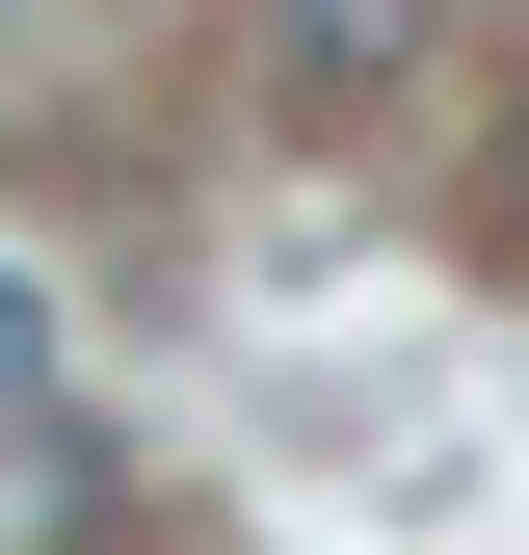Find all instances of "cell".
Listing matches in <instances>:
<instances>
[{
    "label": "cell",
    "instance_id": "obj_1",
    "mask_svg": "<svg viewBox=\"0 0 529 555\" xmlns=\"http://www.w3.org/2000/svg\"><path fill=\"white\" fill-rule=\"evenodd\" d=\"M27 397H53V292L0 264V424H27Z\"/></svg>",
    "mask_w": 529,
    "mask_h": 555
},
{
    "label": "cell",
    "instance_id": "obj_2",
    "mask_svg": "<svg viewBox=\"0 0 529 555\" xmlns=\"http://www.w3.org/2000/svg\"><path fill=\"white\" fill-rule=\"evenodd\" d=\"M503 212H529V106H503Z\"/></svg>",
    "mask_w": 529,
    "mask_h": 555
}]
</instances>
